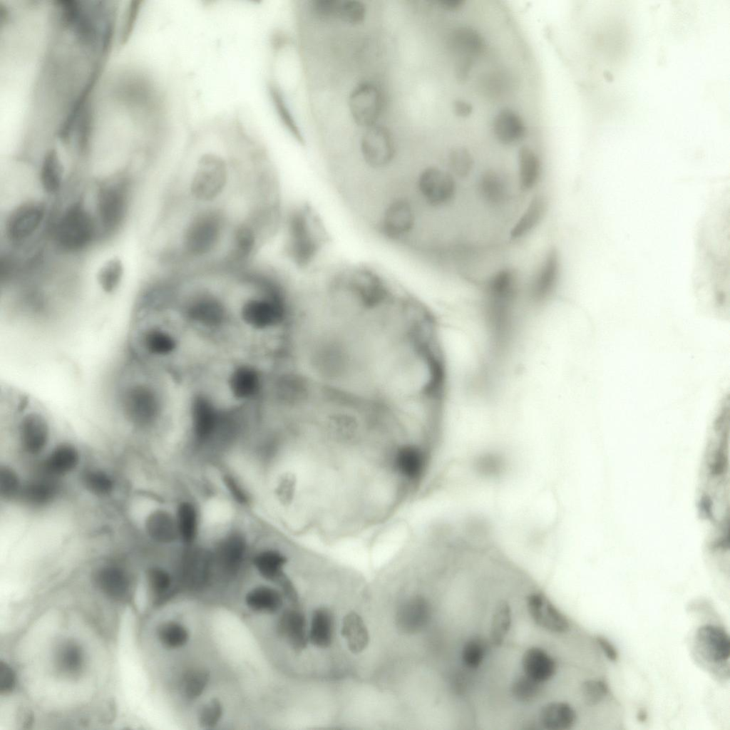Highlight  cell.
Segmentation results:
<instances>
[{
  "instance_id": "1",
  "label": "cell",
  "mask_w": 730,
  "mask_h": 730,
  "mask_svg": "<svg viewBox=\"0 0 730 730\" xmlns=\"http://www.w3.org/2000/svg\"><path fill=\"white\" fill-rule=\"evenodd\" d=\"M190 150L177 170L175 207L233 205L247 197L257 169L252 150L247 157L235 147L202 145Z\"/></svg>"
},
{
  "instance_id": "2",
  "label": "cell",
  "mask_w": 730,
  "mask_h": 730,
  "mask_svg": "<svg viewBox=\"0 0 730 730\" xmlns=\"http://www.w3.org/2000/svg\"><path fill=\"white\" fill-rule=\"evenodd\" d=\"M174 235L167 254L171 273L219 272L228 238L242 205L175 207Z\"/></svg>"
},
{
  "instance_id": "3",
  "label": "cell",
  "mask_w": 730,
  "mask_h": 730,
  "mask_svg": "<svg viewBox=\"0 0 730 730\" xmlns=\"http://www.w3.org/2000/svg\"><path fill=\"white\" fill-rule=\"evenodd\" d=\"M279 230L284 235V255L301 269L314 262L327 242L322 222L307 205L295 206L284 212Z\"/></svg>"
},
{
  "instance_id": "4",
  "label": "cell",
  "mask_w": 730,
  "mask_h": 730,
  "mask_svg": "<svg viewBox=\"0 0 730 730\" xmlns=\"http://www.w3.org/2000/svg\"><path fill=\"white\" fill-rule=\"evenodd\" d=\"M375 205L371 225L376 233L390 243L413 250L421 229L420 215L413 201L406 195L392 194Z\"/></svg>"
},
{
  "instance_id": "5",
  "label": "cell",
  "mask_w": 730,
  "mask_h": 730,
  "mask_svg": "<svg viewBox=\"0 0 730 730\" xmlns=\"http://www.w3.org/2000/svg\"><path fill=\"white\" fill-rule=\"evenodd\" d=\"M359 138V160L369 180L384 181L385 184L398 168L400 148L394 131L386 125L379 123L362 129Z\"/></svg>"
},
{
  "instance_id": "6",
  "label": "cell",
  "mask_w": 730,
  "mask_h": 730,
  "mask_svg": "<svg viewBox=\"0 0 730 730\" xmlns=\"http://www.w3.org/2000/svg\"><path fill=\"white\" fill-rule=\"evenodd\" d=\"M390 103V93L384 83L379 79L369 78L353 86L346 100L351 120L361 129L381 123Z\"/></svg>"
},
{
  "instance_id": "7",
  "label": "cell",
  "mask_w": 730,
  "mask_h": 730,
  "mask_svg": "<svg viewBox=\"0 0 730 730\" xmlns=\"http://www.w3.org/2000/svg\"><path fill=\"white\" fill-rule=\"evenodd\" d=\"M17 413V431L24 450L31 455L41 453L50 438V423L45 411L33 407L27 399H19L14 409Z\"/></svg>"
},
{
  "instance_id": "8",
  "label": "cell",
  "mask_w": 730,
  "mask_h": 730,
  "mask_svg": "<svg viewBox=\"0 0 730 730\" xmlns=\"http://www.w3.org/2000/svg\"><path fill=\"white\" fill-rule=\"evenodd\" d=\"M94 234L93 219L84 206L77 202L69 207L60 218L56 239L63 249L79 250L91 241Z\"/></svg>"
},
{
  "instance_id": "9",
  "label": "cell",
  "mask_w": 730,
  "mask_h": 730,
  "mask_svg": "<svg viewBox=\"0 0 730 730\" xmlns=\"http://www.w3.org/2000/svg\"><path fill=\"white\" fill-rule=\"evenodd\" d=\"M127 190L122 182L102 185L97 197L100 220L106 229L116 228L123 220L127 209Z\"/></svg>"
},
{
  "instance_id": "10",
  "label": "cell",
  "mask_w": 730,
  "mask_h": 730,
  "mask_svg": "<svg viewBox=\"0 0 730 730\" xmlns=\"http://www.w3.org/2000/svg\"><path fill=\"white\" fill-rule=\"evenodd\" d=\"M525 604L530 617L538 627L555 634L569 631L570 625L567 618L543 592L530 593Z\"/></svg>"
},
{
  "instance_id": "11",
  "label": "cell",
  "mask_w": 730,
  "mask_h": 730,
  "mask_svg": "<svg viewBox=\"0 0 730 730\" xmlns=\"http://www.w3.org/2000/svg\"><path fill=\"white\" fill-rule=\"evenodd\" d=\"M696 644L701 656L708 662L724 664L730 656L729 634L722 628L705 624L696 634Z\"/></svg>"
},
{
  "instance_id": "12",
  "label": "cell",
  "mask_w": 730,
  "mask_h": 730,
  "mask_svg": "<svg viewBox=\"0 0 730 730\" xmlns=\"http://www.w3.org/2000/svg\"><path fill=\"white\" fill-rule=\"evenodd\" d=\"M44 208L37 203H26L16 207L9 215L6 230L13 242H21L31 236L41 225Z\"/></svg>"
},
{
  "instance_id": "13",
  "label": "cell",
  "mask_w": 730,
  "mask_h": 730,
  "mask_svg": "<svg viewBox=\"0 0 730 730\" xmlns=\"http://www.w3.org/2000/svg\"><path fill=\"white\" fill-rule=\"evenodd\" d=\"M97 587L108 597L125 602L131 595L132 582L128 573L116 565L101 567L95 575Z\"/></svg>"
},
{
  "instance_id": "14",
  "label": "cell",
  "mask_w": 730,
  "mask_h": 730,
  "mask_svg": "<svg viewBox=\"0 0 730 730\" xmlns=\"http://www.w3.org/2000/svg\"><path fill=\"white\" fill-rule=\"evenodd\" d=\"M521 664L523 674L543 684L553 678L557 672L555 659L539 647L526 649L523 654Z\"/></svg>"
},
{
  "instance_id": "15",
  "label": "cell",
  "mask_w": 730,
  "mask_h": 730,
  "mask_svg": "<svg viewBox=\"0 0 730 730\" xmlns=\"http://www.w3.org/2000/svg\"><path fill=\"white\" fill-rule=\"evenodd\" d=\"M538 143L522 145L518 152V181L520 190L528 191L538 183L541 161L538 152Z\"/></svg>"
},
{
  "instance_id": "16",
  "label": "cell",
  "mask_w": 730,
  "mask_h": 730,
  "mask_svg": "<svg viewBox=\"0 0 730 730\" xmlns=\"http://www.w3.org/2000/svg\"><path fill=\"white\" fill-rule=\"evenodd\" d=\"M244 602L247 608L254 613L272 615L282 607L284 597L277 589L261 585L249 590L244 597Z\"/></svg>"
},
{
  "instance_id": "17",
  "label": "cell",
  "mask_w": 730,
  "mask_h": 730,
  "mask_svg": "<svg viewBox=\"0 0 730 730\" xmlns=\"http://www.w3.org/2000/svg\"><path fill=\"white\" fill-rule=\"evenodd\" d=\"M577 714L567 702L552 701L542 706L538 720L543 728L548 730H567L575 724Z\"/></svg>"
},
{
  "instance_id": "18",
  "label": "cell",
  "mask_w": 730,
  "mask_h": 730,
  "mask_svg": "<svg viewBox=\"0 0 730 730\" xmlns=\"http://www.w3.org/2000/svg\"><path fill=\"white\" fill-rule=\"evenodd\" d=\"M84 649L72 639L61 643L56 653V667L58 672L68 677H77L85 667Z\"/></svg>"
},
{
  "instance_id": "19",
  "label": "cell",
  "mask_w": 730,
  "mask_h": 730,
  "mask_svg": "<svg viewBox=\"0 0 730 730\" xmlns=\"http://www.w3.org/2000/svg\"><path fill=\"white\" fill-rule=\"evenodd\" d=\"M558 269L557 255L552 250L530 287L529 295L532 300L540 302L548 297L555 285Z\"/></svg>"
},
{
  "instance_id": "20",
  "label": "cell",
  "mask_w": 730,
  "mask_h": 730,
  "mask_svg": "<svg viewBox=\"0 0 730 730\" xmlns=\"http://www.w3.org/2000/svg\"><path fill=\"white\" fill-rule=\"evenodd\" d=\"M79 463V453L72 444L64 443L53 449L44 462L46 472L53 476L63 475L74 470Z\"/></svg>"
},
{
  "instance_id": "21",
  "label": "cell",
  "mask_w": 730,
  "mask_h": 730,
  "mask_svg": "<svg viewBox=\"0 0 730 730\" xmlns=\"http://www.w3.org/2000/svg\"><path fill=\"white\" fill-rule=\"evenodd\" d=\"M209 680V673L206 669L195 667L187 668L178 679L179 693L185 699H195L206 689Z\"/></svg>"
},
{
  "instance_id": "22",
  "label": "cell",
  "mask_w": 730,
  "mask_h": 730,
  "mask_svg": "<svg viewBox=\"0 0 730 730\" xmlns=\"http://www.w3.org/2000/svg\"><path fill=\"white\" fill-rule=\"evenodd\" d=\"M63 165L55 148L46 151L40 170V180L43 190L48 193L57 192L62 182Z\"/></svg>"
},
{
  "instance_id": "23",
  "label": "cell",
  "mask_w": 730,
  "mask_h": 730,
  "mask_svg": "<svg viewBox=\"0 0 730 730\" xmlns=\"http://www.w3.org/2000/svg\"><path fill=\"white\" fill-rule=\"evenodd\" d=\"M157 637L164 648L174 650L184 647L188 643L190 634L184 624L179 621L169 620L159 625Z\"/></svg>"
},
{
  "instance_id": "24",
  "label": "cell",
  "mask_w": 730,
  "mask_h": 730,
  "mask_svg": "<svg viewBox=\"0 0 730 730\" xmlns=\"http://www.w3.org/2000/svg\"><path fill=\"white\" fill-rule=\"evenodd\" d=\"M512 624V610L505 600L496 605L490 623V639L495 645H500L508 634Z\"/></svg>"
},
{
  "instance_id": "25",
  "label": "cell",
  "mask_w": 730,
  "mask_h": 730,
  "mask_svg": "<svg viewBox=\"0 0 730 730\" xmlns=\"http://www.w3.org/2000/svg\"><path fill=\"white\" fill-rule=\"evenodd\" d=\"M545 210V201L537 196L531 200L528 207L510 232L512 239L521 237L528 233L538 222Z\"/></svg>"
},
{
  "instance_id": "26",
  "label": "cell",
  "mask_w": 730,
  "mask_h": 730,
  "mask_svg": "<svg viewBox=\"0 0 730 730\" xmlns=\"http://www.w3.org/2000/svg\"><path fill=\"white\" fill-rule=\"evenodd\" d=\"M368 16V7L359 0H339L336 22L356 27L364 24Z\"/></svg>"
},
{
  "instance_id": "27",
  "label": "cell",
  "mask_w": 730,
  "mask_h": 730,
  "mask_svg": "<svg viewBox=\"0 0 730 730\" xmlns=\"http://www.w3.org/2000/svg\"><path fill=\"white\" fill-rule=\"evenodd\" d=\"M488 652L486 641L478 635L471 637L463 644L461 652L462 665L468 670L479 668Z\"/></svg>"
},
{
  "instance_id": "28",
  "label": "cell",
  "mask_w": 730,
  "mask_h": 730,
  "mask_svg": "<svg viewBox=\"0 0 730 730\" xmlns=\"http://www.w3.org/2000/svg\"><path fill=\"white\" fill-rule=\"evenodd\" d=\"M56 485L46 480L31 482L21 489L23 498L30 505L41 506L49 503L56 496Z\"/></svg>"
},
{
  "instance_id": "29",
  "label": "cell",
  "mask_w": 730,
  "mask_h": 730,
  "mask_svg": "<svg viewBox=\"0 0 730 730\" xmlns=\"http://www.w3.org/2000/svg\"><path fill=\"white\" fill-rule=\"evenodd\" d=\"M148 587L155 605L166 601L172 594V579L168 572L153 567L148 572Z\"/></svg>"
},
{
  "instance_id": "30",
  "label": "cell",
  "mask_w": 730,
  "mask_h": 730,
  "mask_svg": "<svg viewBox=\"0 0 730 730\" xmlns=\"http://www.w3.org/2000/svg\"><path fill=\"white\" fill-rule=\"evenodd\" d=\"M543 684L525 674L518 677L512 683V696L519 702L529 704L535 701L542 695Z\"/></svg>"
},
{
  "instance_id": "31",
  "label": "cell",
  "mask_w": 730,
  "mask_h": 730,
  "mask_svg": "<svg viewBox=\"0 0 730 730\" xmlns=\"http://www.w3.org/2000/svg\"><path fill=\"white\" fill-rule=\"evenodd\" d=\"M254 563L262 577L267 580H275L282 575L286 558L277 552L267 551L257 555Z\"/></svg>"
},
{
  "instance_id": "32",
  "label": "cell",
  "mask_w": 730,
  "mask_h": 730,
  "mask_svg": "<svg viewBox=\"0 0 730 730\" xmlns=\"http://www.w3.org/2000/svg\"><path fill=\"white\" fill-rule=\"evenodd\" d=\"M123 274V264L117 257L108 260L100 268L97 279L106 292H113L119 284Z\"/></svg>"
},
{
  "instance_id": "33",
  "label": "cell",
  "mask_w": 730,
  "mask_h": 730,
  "mask_svg": "<svg viewBox=\"0 0 730 730\" xmlns=\"http://www.w3.org/2000/svg\"><path fill=\"white\" fill-rule=\"evenodd\" d=\"M83 483L89 492L98 496L108 495L114 488L112 478L105 471L98 469L86 471L83 475Z\"/></svg>"
},
{
  "instance_id": "34",
  "label": "cell",
  "mask_w": 730,
  "mask_h": 730,
  "mask_svg": "<svg viewBox=\"0 0 730 730\" xmlns=\"http://www.w3.org/2000/svg\"><path fill=\"white\" fill-rule=\"evenodd\" d=\"M339 0H313L308 5L311 16L319 23L336 22Z\"/></svg>"
},
{
  "instance_id": "35",
  "label": "cell",
  "mask_w": 730,
  "mask_h": 730,
  "mask_svg": "<svg viewBox=\"0 0 730 730\" xmlns=\"http://www.w3.org/2000/svg\"><path fill=\"white\" fill-rule=\"evenodd\" d=\"M178 528L180 534L186 542L192 541L196 532V513L191 504H181L178 511Z\"/></svg>"
},
{
  "instance_id": "36",
  "label": "cell",
  "mask_w": 730,
  "mask_h": 730,
  "mask_svg": "<svg viewBox=\"0 0 730 730\" xmlns=\"http://www.w3.org/2000/svg\"><path fill=\"white\" fill-rule=\"evenodd\" d=\"M146 528L150 536L158 541L169 539L173 530L169 518L160 512L155 513L148 518Z\"/></svg>"
},
{
  "instance_id": "37",
  "label": "cell",
  "mask_w": 730,
  "mask_h": 730,
  "mask_svg": "<svg viewBox=\"0 0 730 730\" xmlns=\"http://www.w3.org/2000/svg\"><path fill=\"white\" fill-rule=\"evenodd\" d=\"M222 715L223 707L221 702L217 699H213L200 708L197 721L201 726L210 728L219 723Z\"/></svg>"
},
{
  "instance_id": "38",
  "label": "cell",
  "mask_w": 730,
  "mask_h": 730,
  "mask_svg": "<svg viewBox=\"0 0 730 730\" xmlns=\"http://www.w3.org/2000/svg\"><path fill=\"white\" fill-rule=\"evenodd\" d=\"M582 695L588 706L600 703L608 693V686L602 680L590 679L582 684Z\"/></svg>"
},
{
  "instance_id": "39",
  "label": "cell",
  "mask_w": 730,
  "mask_h": 730,
  "mask_svg": "<svg viewBox=\"0 0 730 730\" xmlns=\"http://www.w3.org/2000/svg\"><path fill=\"white\" fill-rule=\"evenodd\" d=\"M21 484L16 473L8 467L0 471V493L4 498L11 499L21 493Z\"/></svg>"
},
{
  "instance_id": "40",
  "label": "cell",
  "mask_w": 730,
  "mask_h": 730,
  "mask_svg": "<svg viewBox=\"0 0 730 730\" xmlns=\"http://www.w3.org/2000/svg\"><path fill=\"white\" fill-rule=\"evenodd\" d=\"M245 551V545L242 539L232 538L226 542L222 548V559L226 567L232 570L240 562Z\"/></svg>"
},
{
  "instance_id": "41",
  "label": "cell",
  "mask_w": 730,
  "mask_h": 730,
  "mask_svg": "<svg viewBox=\"0 0 730 730\" xmlns=\"http://www.w3.org/2000/svg\"><path fill=\"white\" fill-rule=\"evenodd\" d=\"M16 684L15 673L10 666L3 662L0 666V690L2 693L11 692Z\"/></svg>"
},
{
  "instance_id": "42",
  "label": "cell",
  "mask_w": 730,
  "mask_h": 730,
  "mask_svg": "<svg viewBox=\"0 0 730 730\" xmlns=\"http://www.w3.org/2000/svg\"><path fill=\"white\" fill-rule=\"evenodd\" d=\"M225 481L227 488L235 500L240 503H245L247 502V499L246 494L232 478L226 477Z\"/></svg>"
},
{
  "instance_id": "43",
  "label": "cell",
  "mask_w": 730,
  "mask_h": 730,
  "mask_svg": "<svg viewBox=\"0 0 730 730\" xmlns=\"http://www.w3.org/2000/svg\"><path fill=\"white\" fill-rule=\"evenodd\" d=\"M597 643L605 654L606 657L612 662H615L618 659V652L612 643L605 637L602 636H597L596 638Z\"/></svg>"
},
{
  "instance_id": "44",
  "label": "cell",
  "mask_w": 730,
  "mask_h": 730,
  "mask_svg": "<svg viewBox=\"0 0 730 730\" xmlns=\"http://www.w3.org/2000/svg\"><path fill=\"white\" fill-rule=\"evenodd\" d=\"M637 719L640 722H644L647 719V713L644 709H640L637 714Z\"/></svg>"
}]
</instances>
